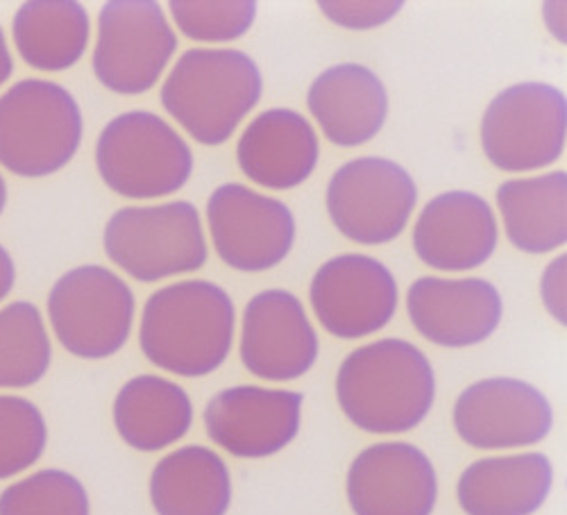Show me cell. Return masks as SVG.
Wrapping results in <instances>:
<instances>
[{"instance_id": "11", "label": "cell", "mask_w": 567, "mask_h": 515, "mask_svg": "<svg viewBox=\"0 0 567 515\" xmlns=\"http://www.w3.org/2000/svg\"><path fill=\"white\" fill-rule=\"evenodd\" d=\"M207 218L218 257L236 270H270L289 257L296 218L277 198L244 184H223L209 196Z\"/></svg>"}, {"instance_id": "9", "label": "cell", "mask_w": 567, "mask_h": 515, "mask_svg": "<svg viewBox=\"0 0 567 515\" xmlns=\"http://www.w3.org/2000/svg\"><path fill=\"white\" fill-rule=\"evenodd\" d=\"M177 51V37L155 0H112L99 17L93 73L123 96L151 91Z\"/></svg>"}, {"instance_id": "3", "label": "cell", "mask_w": 567, "mask_h": 515, "mask_svg": "<svg viewBox=\"0 0 567 515\" xmlns=\"http://www.w3.org/2000/svg\"><path fill=\"white\" fill-rule=\"evenodd\" d=\"M261 71L234 49L186 51L162 86L164 110L205 146H220L261 99Z\"/></svg>"}, {"instance_id": "29", "label": "cell", "mask_w": 567, "mask_h": 515, "mask_svg": "<svg viewBox=\"0 0 567 515\" xmlns=\"http://www.w3.org/2000/svg\"><path fill=\"white\" fill-rule=\"evenodd\" d=\"M168 8L177 30L188 39L212 43L241 39L257 17V3L252 0H173Z\"/></svg>"}, {"instance_id": "10", "label": "cell", "mask_w": 567, "mask_h": 515, "mask_svg": "<svg viewBox=\"0 0 567 515\" xmlns=\"http://www.w3.org/2000/svg\"><path fill=\"white\" fill-rule=\"evenodd\" d=\"M417 203L406 168L384 157L343 164L327 186V212L337 229L354 244L382 246L398 239Z\"/></svg>"}, {"instance_id": "20", "label": "cell", "mask_w": 567, "mask_h": 515, "mask_svg": "<svg viewBox=\"0 0 567 515\" xmlns=\"http://www.w3.org/2000/svg\"><path fill=\"white\" fill-rule=\"evenodd\" d=\"M307 105L329 142L354 148L368 144L384 127L389 93L368 66L339 64L313 80Z\"/></svg>"}, {"instance_id": "12", "label": "cell", "mask_w": 567, "mask_h": 515, "mask_svg": "<svg viewBox=\"0 0 567 515\" xmlns=\"http://www.w3.org/2000/svg\"><path fill=\"white\" fill-rule=\"evenodd\" d=\"M309 298L329 334L354 341L384 330L393 320L398 282L374 257L339 255L316 270Z\"/></svg>"}, {"instance_id": "33", "label": "cell", "mask_w": 567, "mask_h": 515, "mask_svg": "<svg viewBox=\"0 0 567 515\" xmlns=\"http://www.w3.org/2000/svg\"><path fill=\"white\" fill-rule=\"evenodd\" d=\"M14 73V58L8 49V41H6V32L0 28V86H3Z\"/></svg>"}, {"instance_id": "24", "label": "cell", "mask_w": 567, "mask_h": 515, "mask_svg": "<svg viewBox=\"0 0 567 515\" xmlns=\"http://www.w3.org/2000/svg\"><path fill=\"white\" fill-rule=\"evenodd\" d=\"M151 499L159 515H225L231 502V477L214 450L186 445L157 463Z\"/></svg>"}, {"instance_id": "1", "label": "cell", "mask_w": 567, "mask_h": 515, "mask_svg": "<svg viewBox=\"0 0 567 515\" xmlns=\"http://www.w3.org/2000/svg\"><path fill=\"white\" fill-rule=\"evenodd\" d=\"M337 398L359 430L402 434L417 428L432 411L434 368L409 341H374L346 357L337 374Z\"/></svg>"}, {"instance_id": "18", "label": "cell", "mask_w": 567, "mask_h": 515, "mask_svg": "<svg viewBox=\"0 0 567 515\" xmlns=\"http://www.w3.org/2000/svg\"><path fill=\"white\" fill-rule=\"evenodd\" d=\"M499 239L491 205L470 192H447L424 205L413 227V250L432 268L470 270L484 266Z\"/></svg>"}, {"instance_id": "5", "label": "cell", "mask_w": 567, "mask_h": 515, "mask_svg": "<svg viewBox=\"0 0 567 515\" xmlns=\"http://www.w3.org/2000/svg\"><path fill=\"white\" fill-rule=\"evenodd\" d=\"M96 164L114 194L141 200L179 192L194 173V153L164 119L134 110L105 125Z\"/></svg>"}, {"instance_id": "14", "label": "cell", "mask_w": 567, "mask_h": 515, "mask_svg": "<svg viewBox=\"0 0 567 515\" xmlns=\"http://www.w3.org/2000/svg\"><path fill=\"white\" fill-rule=\"evenodd\" d=\"M302 393L234 387L216 393L205 409L209 439L239 459H266L300 432Z\"/></svg>"}, {"instance_id": "17", "label": "cell", "mask_w": 567, "mask_h": 515, "mask_svg": "<svg viewBox=\"0 0 567 515\" xmlns=\"http://www.w3.org/2000/svg\"><path fill=\"white\" fill-rule=\"evenodd\" d=\"M406 309L420 337L443 348H467L497 330L504 302L482 277H420L409 289Z\"/></svg>"}, {"instance_id": "7", "label": "cell", "mask_w": 567, "mask_h": 515, "mask_svg": "<svg viewBox=\"0 0 567 515\" xmlns=\"http://www.w3.org/2000/svg\"><path fill=\"white\" fill-rule=\"evenodd\" d=\"M134 293L105 266H78L49 293V318L60 343L80 359L116 354L132 332Z\"/></svg>"}, {"instance_id": "22", "label": "cell", "mask_w": 567, "mask_h": 515, "mask_svg": "<svg viewBox=\"0 0 567 515\" xmlns=\"http://www.w3.org/2000/svg\"><path fill=\"white\" fill-rule=\"evenodd\" d=\"M194 406L186 391L157 374H138L114 400V425L121 439L141 452L164 450L186 436Z\"/></svg>"}, {"instance_id": "32", "label": "cell", "mask_w": 567, "mask_h": 515, "mask_svg": "<svg viewBox=\"0 0 567 515\" xmlns=\"http://www.w3.org/2000/svg\"><path fill=\"white\" fill-rule=\"evenodd\" d=\"M17 285V266L8 248L0 246V302H3Z\"/></svg>"}, {"instance_id": "13", "label": "cell", "mask_w": 567, "mask_h": 515, "mask_svg": "<svg viewBox=\"0 0 567 515\" xmlns=\"http://www.w3.org/2000/svg\"><path fill=\"white\" fill-rule=\"evenodd\" d=\"M554 423L551 404L532 384L493 378L467 387L454 404L458 436L477 450H508L540 443Z\"/></svg>"}, {"instance_id": "28", "label": "cell", "mask_w": 567, "mask_h": 515, "mask_svg": "<svg viewBox=\"0 0 567 515\" xmlns=\"http://www.w3.org/2000/svg\"><path fill=\"white\" fill-rule=\"evenodd\" d=\"M49 443V428L37 404L21 395H0V480L32 467Z\"/></svg>"}, {"instance_id": "26", "label": "cell", "mask_w": 567, "mask_h": 515, "mask_svg": "<svg viewBox=\"0 0 567 515\" xmlns=\"http://www.w3.org/2000/svg\"><path fill=\"white\" fill-rule=\"evenodd\" d=\"M53 361L49 330L37 305L28 300L0 309V389H30Z\"/></svg>"}, {"instance_id": "8", "label": "cell", "mask_w": 567, "mask_h": 515, "mask_svg": "<svg viewBox=\"0 0 567 515\" xmlns=\"http://www.w3.org/2000/svg\"><path fill=\"white\" fill-rule=\"evenodd\" d=\"M565 134L563 93L545 82H523L497 93L486 107L482 148L499 171H540L563 155Z\"/></svg>"}, {"instance_id": "34", "label": "cell", "mask_w": 567, "mask_h": 515, "mask_svg": "<svg viewBox=\"0 0 567 515\" xmlns=\"http://www.w3.org/2000/svg\"><path fill=\"white\" fill-rule=\"evenodd\" d=\"M6 205H8V184H6L3 175H0V216H3Z\"/></svg>"}, {"instance_id": "31", "label": "cell", "mask_w": 567, "mask_h": 515, "mask_svg": "<svg viewBox=\"0 0 567 515\" xmlns=\"http://www.w3.org/2000/svg\"><path fill=\"white\" fill-rule=\"evenodd\" d=\"M567 266V257L560 255L556 257L545 275H543V282H540V296H543V302L547 307V311L560 322L565 325L567 322V311H565V268Z\"/></svg>"}, {"instance_id": "21", "label": "cell", "mask_w": 567, "mask_h": 515, "mask_svg": "<svg viewBox=\"0 0 567 515\" xmlns=\"http://www.w3.org/2000/svg\"><path fill=\"white\" fill-rule=\"evenodd\" d=\"M554 471L540 452L491 456L467 465L456 497L467 515H532L549 491Z\"/></svg>"}, {"instance_id": "19", "label": "cell", "mask_w": 567, "mask_h": 515, "mask_svg": "<svg viewBox=\"0 0 567 515\" xmlns=\"http://www.w3.org/2000/svg\"><path fill=\"white\" fill-rule=\"evenodd\" d=\"M320 157L313 125L296 110L261 112L239 138L236 159L244 175L266 189L287 192L309 179Z\"/></svg>"}, {"instance_id": "16", "label": "cell", "mask_w": 567, "mask_h": 515, "mask_svg": "<svg viewBox=\"0 0 567 515\" xmlns=\"http://www.w3.org/2000/svg\"><path fill=\"white\" fill-rule=\"evenodd\" d=\"M241 359L252 374L268 382H291L311 370L318 359V334L293 293L268 289L248 302Z\"/></svg>"}, {"instance_id": "2", "label": "cell", "mask_w": 567, "mask_h": 515, "mask_svg": "<svg viewBox=\"0 0 567 515\" xmlns=\"http://www.w3.org/2000/svg\"><path fill=\"white\" fill-rule=\"evenodd\" d=\"M234 302L207 279L155 291L141 316L138 343L151 363L182 378H205L229 357Z\"/></svg>"}, {"instance_id": "25", "label": "cell", "mask_w": 567, "mask_h": 515, "mask_svg": "<svg viewBox=\"0 0 567 515\" xmlns=\"http://www.w3.org/2000/svg\"><path fill=\"white\" fill-rule=\"evenodd\" d=\"M12 37L21 60L39 71H66L84 55L91 23L75 0H30L12 21Z\"/></svg>"}, {"instance_id": "27", "label": "cell", "mask_w": 567, "mask_h": 515, "mask_svg": "<svg viewBox=\"0 0 567 515\" xmlns=\"http://www.w3.org/2000/svg\"><path fill=\"white\" fill-rule=\"evenodd\" d=\"M89 495L78 477L45 467L0 493V515H89Z\"/></svg>"}, {"instance_id": "30", "label": "cell", "mask_w": 567, "mask_h": 515, "mask_svg": "<svg viewBox=\"0 0 567 515\" xmlns=\"http://www.w3.org/2000/svg\"><path fill=\"white\" fill-rule=\"evenodd\" d=\"M318 8L329 21H334L341 28L370 30L389 23L404 8V3H400V0H389V3H384V0H370V3H365V0H359V3L357 0H322Z\"/></svg>"}, {"instance_id": "15", "label": "cell", "mask_w": 567, "mask_h": 515, "mask_svg": "<svg viewBox=\"0 0 567 515\" xmlns=\"http://www.w3.org/2000/svg\"><path fill=\"white\" fill-rule=\"evenodd\" d=\"M436 471L411 443H377L350 465L348 499L357 515H432Z\"/></svg>"}, {"instance_id": "4", "label": "cell", "mask_w": 567, "mask_h": 515, "mask_svg": "<svg viewBox=\"0 0 567 515\" xmlns=\"http://www.w3.org/2000/svg\"><path fill=\"white\" fill-rule=\"evenodd\" d=\"M82 110L51 80H21L0 96V166L19 177L62 171L82 144Z\"/></svg>"}, {"instance_id": "23", "label": "cell", "mask_w": 567, "mask_h": 515, "mask_svg": "<svg viewBox=\"0 0 567 515\" xmlns=\"http://www.w3.org/2000/svg\"><path fill=\"white\" fill-rule=\"evenodd\" d=\"M497 207L508 241L523 253L540 255L567 241V173L508 179L497 189Z\"/></svg>"}, {"instance_id": "6", "label": "cell", "mask_w": 567, "mask_h": 515, "mask_svg": "<svg viewBox=\"0 0 567 515\" xmlns=\"http://www.w3.org/2000/svg\"><path fill=\"white\" fill-rule=\"evenodd\" d=\"M107 257L144 285L194 272L207 261L198 209L186 203L118 209L103 234Z\"/></svg>"}]
</instances>
